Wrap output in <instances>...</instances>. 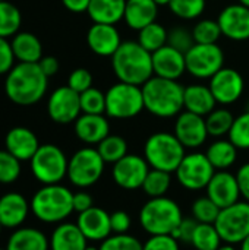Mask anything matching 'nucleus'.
I'll return each mask as SVG.
<instances>
[{
  "mask_svg": "<svg viewBox=\"0 0 249 250\" xmlns=\"http://www.w3.org/2000/svg\"><path fill=\"white\" fill-rule=\"evenodd\" d=\"M76 226L88 242H103L112 236L110 214L103 208L92 207L78 215Z\"/></svg>",
  "mask_w": 249,
  "mask_h": 250,
  "instance_id": "nucleus-20",
  "label": "nucleus"
},
{
  "mask_svg": "<svg viewBox=\"0 0 249 250\" xmlns=\"http://www.w3.org/2000/svg\"><path fill=\"white\" fill-rule=\"evenodd\" d=\"M38 66L41 67V70L44 72V75L47 78L56 75L59 72V60L54 56H43V59L38 62Z\"/></svg>",
  "mask_w": 249,
  "mask_h": 250,
  "instance_id": "nucleus-53",
  "label": "nucleus"
},
{
  "mask_svg": "<svg viewBox=\"0 0 249 250\" xmlns=\"http://www.w3.org/2000/svg\"><path fill=\"white\" fill-rule=\"evenodd\" d=\"M87 42L92 53L101 57H112L122 44L120 34L114 25L94 23L87 34Z\"/></svg>",
  "mask_w": 249,
  "mask_h": 250,
  "instance_id": "nucleus-21",
  "label": "nucleus"
},
{
  "mask_svg": "<svg viewBox=\"0 0 249 250\" xmlns=\"http://www.w3.org/2000/svg\"><path fill=\"white\" fill-rule=\"evenodd\" d=\"M208 86L217 104L229 105L236 103L242 97L245 89V82L238 70L232 67H223L213 78H210Z\"/></svg>",
  "mask_w": 249,
  "mask_h": 250,
  "instance_id": "nucleus-15",
  "label": "nucleus"
},
{
  "mask_svg": "<svg viewBox=\"0 0 249 250\" xmlns=\"http://www.w3.org/2000/svg\"><path fill=\"white\" fill-rule=\"evenodd\" d=\"M1 230H3V226H1V223H0V234H1Z\"/></svg>",
  "mask_w": 249,
  "mask_h": 250,
  "instance_id": "nucleus-60",
  "label": "nucleus"
},
{
  "mask_svg": "<svg viewBox=\"0 0 249 250\" xmlns=\"http://www.w3.org/2000/svg\"><path fill=\"white\" fill-rule=\"evenodd\" d=\"M216 98L210 86L204 85H189L185 88L183 94V108L198 116H208L216 108Z\"/></svg>",
  "mask_w": 249,
  "mask_h": 250,
  "instance_id": "nucleus-27",
  "label": "nucleus"
},
{
  "mask_svg": "<svg viewBox=\"0 0 249 250\" xmlns=\"http://www.w3.org/2000/svg\"><path fill=\"white\" fill-rule=\"evenodd\" d=\"M185 146L175 133L157 132L153 133L144 145V158L148 166L166 173H175L186 155Z\"/></svg>",
  "mask_w": 249,
  "mask_h": 250,
  "instance_id": "nucleus-6",
  "label": "nucleus"
},
{
  "mask_svg": "<svg viewBox=\"0 0 249 250\" xmlns=\"http://www.w3.org/2000/svg\"><path fill=\"white\" fill-rule=\"evenodd\" d=\"M75 135L87 145H98L110 135V125L104 114H81L75 120Z\"/></svg>",
  "mask_w": 249,
  "mask_h": 250,
  "instance_id": "nucleus-24",
  "label": "nucleus"
},
{
  "mask_svg": "<svg viewBox=\"0 0 249 250\" xmlns=\"http://www.w3.org/2000/svg\"><path fill=\"white\" fill-rule=\"evenodd\" d=\"M100 250H142V243L131 234H113L101 242Z\"/></svg>",
  "mask_w": 249,
  "mask_h": 250,
  "instance_id": "nucleus-44",
  "label": "nucleus"
},
{
  "mask_svg": "<svg viewBox=\"0 0 249 250\" xmlns=\"http://www.w3.org/2000/svg\"><path fill=\"white\" fill-rule=\"evenodd\" d=\"M0 250H6V249H0Z\"/></svg>",
  "mask_w": 249,
  "mask_h": 250,
  "instance_id": "nucleus-61",
  "label": "nucleus"
},
{
  "mask_svg": "<svg viewBox=\"0 0 249 250\" xmlns=\"http://www.w3.org/2000/svg\"><path fill=\"white\" fill-rule=\"evenodd\" d=\"M144 108L142 86L119 81L106 92V114L112 119H134Z\"/></svg>",
  "mask_w": 249,
  "mask_h": 250,
  "instance_id": "nucleus-7",
  "label": "nucleus"
},
{
  "mask_svg": "<svg viewBox=\"0 0 249 250\" xmlns=\"http://www.w3.org/2000/svg\"><path fill=\"white\" fill-rule=\"evenodd\" d=\"M47 113L48 117L59 125L75 122L82 113L79 94L68 85L54 89L47 103Z\"/></svg>",
  "mask_w": 249,
  "mask_h": 250,
  "instance_id": "nucleus-14",
  "label": "nucleus"
},
{
  "mask_svg": "<svg viewBox=\"0 0 249 250\" xmlns=\"http://www.w3.org/2000/svg\"><path fill=\"white\" fill-rule=\"evenodd\" d=\"M22 23L21 10L10 1H0V37L9 38L19 32Z\"/></svg>",
  "mask_w": 249,
  "mask_h": 250,
  "instance_id": "nucleus-33",
  "label": "nucleus"
},
{
  "mask_svg": "<svg viewBox=\"0 0 249 250\" xmlns=\"http://www.w3.org/2000/svg\"><path fill=\"white\" fill-rule=\"evenodd\" d=\"M29 163L32 176L41 185H57L68 177L69 160L57 145H40Z\"/></svg>",
  "mask_w": 249,
  "mask_h": 250,
  "instance_id": "nucleus-8",
  "label": "nucleus"
},
{
  "mask_svg": "<svg viewBox=\"0 0 249 250\" xmlns=\"http://www.w3.org/2000/svg\"><path fill=\"white\" fill-rule=\"evenodd\" d=\"M112 69L120 82L142 86L154 76L153 53L138 41H125L112 56Z\"/></svg>",
  "mask_w": 249,
  "mask_h": 250,
  "instance_id": "nucleus-2",
  "label": "nucleus"
},
{
  "mask_svg": "<svg viewBox=\"0 0 249 250\" xmlns=\"http://www.w3.org/2000/svg\"><path fill=\"white\" fill-rule=\"evenodd\" d=\"M92 207H94V201H92V196L90 193H87L84 190L73 193V211L81 214V212H84Z\"/></svg>",
  "mask_w": 249,
  "mask_h": 250,
  "instance_id": "nucleus-51",
  "label": "nucleus"
},
{
  "mask_svg": "<svg viewBox=\"0 0 249 250\" xmlns=\"http://www.w3.org/2000/svg\"><path fill=\"white\" fill-rule=\"evenodd\" d=\"M219 214H220V208L208 196L198 198L192 204V217L198 223L214 224L217 217H219Z\"/></svg>",
  "mask_w": 249,
  "mask_h": 250,
  "instance_id": "nucleus-43",
  "label": "nucleus"
},
{
  "mask_svg": "<svg viewBox=\"0 0 249 250\" xmlns=\"http://www.w3.org/2000/svg\"><path fill=\"white\" fill-rule=\"evenodd\" d=\"M241 250H249V236L241 243Z\"/></svg>",
  "mask_w": 249,
  "mask_h": 250,
  "instance_id": "nucleus-56",
  "label": "nucleus"
},
{
  "mask_svg": "<svg viewBox=\"0 0 249 250\" xmlns=\"http://www.w3.org/2000/svg\"><path fill=\"white\" fill-rule=\"evenodd\" d=\"M167 44L182 53H186L195 44V40H194L192 31L189 32L188 29L178 26V28H173L172 31H169Z\"/></svg>",
  "mask_w": 249,
  "mask_h": 250,
  "instance_id": "nucleus-45",
  "label": "nucleus"
},
{
  "mask_svg": "<svg viewBox=\"0 0 249 250\" xmlns=\"http://www.w3.org/2000/svg\"><path fill=\"white\" fill-rule=\"evenodd\" d=\"M50 239L34 227H19L10 234L6 250H48Z\"/></svg>",
  "mask_w": 249,
  "mask_h": 250,
  "instance_id": "nucleus-28",
  "label": "nucleus"
},
{
  "mask_svg": "<svg viewBox=\"0 0 249 250\" xmlns=\"http://www.w3.org/2000/svg\"><path fill=\"white\" fill-rule=\"evenodd\" d=\"M142 250H181L179 242L172 234L151 236L144 245Z\"/></svg>",
  "mask_w": 249,
  "mask_h": 250,
  "instance_id": "nucleus-47",
  "label": "nucleus"
},
{
  "mask_svg": "<svg viewBox=\"0 0 249 250\" xmlns=\"http://www.w3.org/2000/svg\"><path fill=\"white\" fill-rule=\"evenodd\" d=\"M205 190H207V196L220 209L236 204L241 198V190L236 176L226 170L216 171L213 179L207 185Z\"/></svg>",
  "mask_w": 249,
  "mask_h": 250,
  "instance_id": "nucleus-18",
  "label": "nucleus"
},
{
  "mask_svg": "<svg viewBox=\"0 0 249 250\" xmlns=\"http://www.w3.org/2000/svg\"><path fill=\"white\" fill-rule=\"evenodd\" d=\"M227 136L238 149H249V110L235 117Z\"/></svg>",
  "mask_w": 249,
  "mask_h": 250,
  "instance_id": "nucleus-42",
  "label": "nucleus"
},
{
  "mask_svg": "<svg viewBox=\"0 0 249 250\" xmlns=\"http://www.w3.org/2000/svg\"><path fill=\"white\" fill-rule=\"evenodd\" d=\"M85 250H100V248H95V246H87Z\"/></svg>",
  "mask_w": 249,
  "mask_h": 250,
  "instance_id": "nucleus-58",
  "label": "nucleus"
},
{
  "mask_svg": "<svg viewBox=\"0 0 249 250\" xmlns=\"http://www.w3.org/2000/svg\"><path fill=\"white\" fill-rule=\"evenodd\" d=\"M158 15V6L154 0H126L123 21L135 31H141L144 26L156 22Z\"/></svg>",
  "mask_w": 249,
  "mask_h": 250,
  "instance_id": "nucleus-25",
  "label": "nucleus"
},
{
  "mask_svg": "<svg viewBox=\"0 0 249 250\" xmlns=\"http://www.w3.org/2000/svg\"><path fill=\"white\" fill-rule=\"evenodd\" d=\"M81 98V110L84 114H104L106 113V92L90 88L79 94Z\"/></svg>",
  "mask_w": 249,
  "mask_h": 250,
  "instance_id": "nucleus-40",
  "label": "nucleus"
},
{
  "mask_svg": "<svg viewBox=\"0 0 249 250\" xmlns=\"http://www.w3.org/2000/svg\"><path fill=\"white\" fill-rule=\"evenodd\" d=\"M208 161L213 164V167L219 171L230 168L238 158V148L227 139H219L213 142L207 152H205Z\"/></svg>",
  "mask_w": 249,
  "mask_h": 250,
  "instance_id": "nucleus-31",
  "label": "nucleus"
},
{
  "mask_svg": "<svg viewBox=\"0 0 249 250\" xmlns=\"http://www.w3.org/2000/svg\"><path fill=\"white\" fill-rule=\"evenodd\" d=\"M32 215L45 224H60L73 212V193L63 185H43L31 199Z\"/></svg>",
  "mask_w": 249,
  "mask_h": 250,
  "instance_id": "nucleus-4",
  "label": "nucleus"
},
{
  "mask_svg": "<svg viewBox=\"0 0 249 250\" xmlns=\"http://www.w3.org/2000/svg\"><path fill=\"white\" fill-rule=\"evenodd\" d=\"M217 22L220 25L222 34L233 41L249 40V7L242 3H235L226 6Z\"/></svg>",
  "mask_w": 249,
  "mask_h": 250,
  "instance_id": "nucleus-17",
  "label": "nucleus"
},
{
  "mask_svg": "<svg viewBox=\"0 0 249 250\" xmlns=\"http://www.w3.org/2000/svg\"><path fill=\"white\" fill-rule=\"evenodd\" d=\"M97 151L100 152L104 163L114 164L128 155V144L119 135H109L97 145Z\"/></svg>",
  "mask_w": 249,
  "mask_h": 250,
  "instance_id": "nucleus-34",
  "label": "nucleus"
},
{
  "mask_svg": "<svg viewBox=\"0 0 249 250\" xmlns=\"http://www.w3.org/2000/svg\"><path fill=\"white\" fill-rule=\"evenodd\" d=\"M148 171L150 166L145 158L135 154H128L113 164L112 177L119 188L125 190H136L142 188Z\"/></svg>",
  "mask_w": 249,
  "mask_h": 250,
  "instance_id": "nucleus-13",
  "label": "nucleus"
},
{
  "mask_svg": "<svg viewBox=\"0 0 249 250\" xmlns=\"http://www.w3.org/2000/svg\"><path fill=\"white\" fill-rule=\"evenodd\" d=\"M6 151H9L13 157H16L21 163L31 161L35 152L40 148V142L37 135L23 126H16L6 133L4 138Z\"/></svg>",
  "mask_w": 249,
  "mask_h": 250,
  "instance_id": "nucleus-23",
  "label": "nucleus"
},
{
  "mask_svg": "<svg viewBox=\"0 0 249 250\" xmlns=\"http://www.w3.org/2000/svg\"><path fill=\"white\" fill-rule=\"evenodd\" d=\"M104 166L106 163L97 148H81L69 158L68 179L73 186L79 189L91 188L101 179Z\"/></svg>",
  "mask_w": 249,
  "mask_h": 250,
  "instance_id": "nucleus-9",
  "label": "nucleus"
},
{
  "mask_svg": "<svg viewBox=\"0 0 249 250\" xmlns=\"http://www.w3.org/2000/svg\"><path fill=\"white\" fill-rule=\"evenodd\" d=\"M29 211V202L19 192H7L0 196V223L3 229L22 227Z\"/></svg>",
  "mask_w": 249,
  "mask_h": 250,
  "instance_id": "nucleus-22",
  "label": "nucleus"
},
{
  "mask_svg": "<svg viewBox=\"0 0 249 250\" xmlns=\"http://www.w3.org/2000/svg\"><path fill=\"white\" fill-rule=\"evenodd\" d=\"M153 69L154 76L178 81L186 72L185 53L166 44L153 53Z\"/></svg>",
  "mask_w": 249,
  "mask_h": 250,
  "instance_id": "nucleus-19",
  "label": "nucleus"
},
{
  "mask_svg": "<svg viewBox=\"0 0 249 250\" xmlns=\"http://www.w3.org/2000/svg\"><path fill=\"white\" fill-rule=\"evenodd\" d=\"M48 78L38 63H19L12 67L4 81L7 98L18 105L37 104L45 94Z\"/></svg>",
  "mask_w": 249,
  "mask_h": 250,
  "instance_id": "nucleus-1",
  "label": "nucleus"
},
{
  "mask_svg": "<svg viewBox=\"0 0 249 250\" xmlns=\"http://www.w3.org/2000/svg\"><path fill=\"white\" fill-rule=\"evenodd\" d=\"M175 173L182 188L188 190H201L207 188L216 173V168L205 154L191 152L183 157Z\"/></svg>",
  "mask_w": 249,
  "mask_h": 250,
  "instance_id": "nucleus-12",
  "label": "nucleus"
},
{
  "mask_svg": "<svg viewBox=\"0 0 249 250\" xmlns=\"http://www.w3.org/2000/svg\"><path fill=\"white\" fill-rule=\"evenodd\" d=\"M87 242L76 223H60L51 233L50 250H85Z\"/></svg>",
  "mask_w": 249,
  "mask_h": 250,
  "instance_id": "nucleus-26",
  "label": "nucleus"
},
{
  "mask_svg": "<svg viewBox=\"0 0 249 250\" xmlns=\"http://www.w3.org/2000/svg\"><path fill=\"white\" fill-rule=\"evenodd\" d=\"M214 226L225 243L241 245L249 236V202L238 201L220 209Z\"/></svg>",
  "mask_w": 249,
  "mask_h": 250,
  "instance_id": "nucleus-10",
  "label": "nucleus"
},
{
  "mask_svg": "<svg viewBox=\"0 0 249 250\" xmlns=\"http://www.w3.org/2000/svg\"><path fill=\"white\" fill-rule=\"evenodd\" d=\"M22 173L21 161L9 151L0 149V185L15 183Z\"/></svg>",
  "mask_w": 249,
  "mask_h": 250,
  "instance_id": "nucleus-39",
  "label": "nucleus"
},
{
  "mask_svg": "<svg viewBox=\"0 0 249 250\" xmlns=\"http://www.w3.org/2000/svg\"><path fill=\"white\" fill-rule=\"evenodd\" d=\"M207 0H170L169 7L181 19H197L203 15Z\"/></svg>",
  "mask_w": 249,
  "mask_h": 250,
  "instance_id": "nucleus-41",
  "label": "nucleus"
},
{
  "mask_svg": "<svg viewBox=\"0 0 249 250\" xmlns=\"http://www.w3.org/2000/svg\"><path fill=\"white\" fill-rule=\"evenodd\" d=\"M185 59L186 72L198 79H210L225 67V53L217 44H194Z\"/></svg>",
  "mask_w": 249,
  "mask_h": 250,
  "instance_id": "nucleus-11",
  "label": "nucleus"
},
{
  "mask_svg": "<svg viewBox=\"0 0 249 250\" xmlns=\"http://www.w3.org/2000/svg\"><path fill=\"white\" fill-rule=\"evenodd\" d=\"M131 224H132V220L128 212L114 211L113 214H110V226L114 234H126L131 229Z\"/></svg>",
  "mask_w": 249,
  "mask_h": 250,
  "instance_id": "nucleus-49",
  "label": "nucleus"
},
{
  "mask_svg": "<svg viewBox=\"0 0 249 250\" xmlns=\"http://www.w3.org/2000/svg\"><path fill=\"white\" fill-rule=\"evenodd\" d=\"M10 44L19 63H38L43 59L41 41L31 32H18L12 37Z\"/></svg>",
  "mask_w": 249,
  "mask_h": 250,
  "instance_id": "nucleus-30",
  "label": "nucleus"
},
{
  "mask_svg": "<svg viewBox=\"0 0 249 250\" xmlns=\"http://www.w3.org/2000/svg\"><path fill=\"white\" fill-rule=\"evenodd\" d=\"M154 3H156L157 6H169L170 0H154Z\"/></svg>",
  "mask_w": 249,
  "mask_h": 250,
  "instance_id": "nucleus-57",
  "label": "nucleus"
},
{
  "mask_svg": "<svg viewBox=\"0 0 249 250\" xmlns=\"http://www.w3.org/2000/svg\"><path fill=\"white\" fill-rule=\"evenodd\" d=\"M192 35L195 44H217L222 29L217 21L213 19H201L192 29Z\"/></svg>",
  "mask_w": 249,
  "mask_h": 250,
  "instance_id": "nucleus-38",
  "label": "nucleus"
},
{
  "mask_svg": "<svg viewBox=\"0 0 249 250\" xmlns=\"http://www.w3.org/2000/svg\"><path fill=\"white\" fill-rule=\"evenodd\" d=\"M90 1H91V0H62L63 6H65L69 12H73V13L87 12V10H88V6H90Z\"/></svg>",
  "mask_w": 249,
  "mask_h": 250,
  "instance_id": "nucleus-54",
  "label": "nucleus"
},
{
  "mask_svg": "<svg viewBox=\"0 0 249 250\" xmlns=\"http://www.w3.org/2000/svg\"><path fill=\"white\" fill-rule=\"evenodd\" d=\"M170 185H172L170 173L151 168L145 177L142 189L150 198H160V196H166V193L170 189Z\"/></svg>",
  "mask_w": 249,
  "mask_h": 250,
  "instance_id": "nucleus-37",
  "label": "nucleus"
},
{
  "mask_svg": "<svg viewBox=\"0 0 249 250\" xmlns=\"http://www.w3.org/2000/svg\"><path fill=\"white\" fill-rule=\"evenodd\" d=\"M233 122L235 117L227 108H214L208 116H205L208 135L214 138H222L225 135H229Z\"/></svg>",
  "mask_w": 249,
  "mask_h": 250,
  "instance_id": "nucleus-35",
  "label": "nucleus"
},
{
  "mask_svg": "<svg viewBox=\"0 0 249 250\" xmlns=\"http://www.w3.org/2000/svg\"><path fill=\"white\" fill-rule=\"evenodd\" d=\"M91 85H92V75L85 67H78L69 75L68 86L72 88L78 94H82L84 91L90 89Z\"/></svg>",
  "mask_w": 249,
  "mask_h": 250,
  "instance_id": "nucleus-46",
  "label": "nucleus"
},
{
  "mask_svg": "<svg viewBox=\"0 0 249 250\" xmlns=\"http://www.w3.org/2000/svg\"><path fill=\"white\" fill-rule=\"evenodd\" d=\"M239 3H242V4H245V6L249 7V0H239Z\"/></svg>",
  "mask_w": 249,
  "mask_h": 250,
  "instance_id": "nucleus-59",
  "label": "nucleus"
},
{
  "mask_svg": "<svg viewBox=\"0 0 249 250\" xmlns=\"http://www.w3.org/2000/svg\"><path fill=\"white\" fill-rule=\"evenodd\" d=\"M198 226V221L197 220H186L183 218L182 223L178 226V229L173 231V237L178 240V242H182V243H191L192 242V237H194V233H195V229Z\"/></svg>",
  "mask_w": 249,
  "mask_h": 250,
  "instance_id": "nucleus-50",
  "label": "nucleus"
},
{
  "mask_svg": "<svg viewBox=\"0 0 249 250\" xmlns=\"http://www.w3.org/2000/svg\"><path fill=\"white\" fill-rule=\"evenodd\" d=\"M15 62V54L12 50V44L7 41V38L0 37V75H7Z\"/></svg>",
  "mask_w": 249,
  "mask_h": 250,
  "instance_id": "nucleus-48",
  "label": "nucleus"
},
{
  "mask_svg": "<svg viewBox=\"0 0 249 250\" xmlns=\"http://www.w3.org/2000/svg\"><path fill=\"white\" fill-rule=\"evenodd\" d=\"M173 133L181 141V144L189 149L200 148L210 136L205 119L191 111H183L178 116Z\"/></svg>",
  "mask_w": 249,
  "mask_h": 250,
  "instance_id": "nucleus-16",
  "label": "nucleus"
},
{
  "mask_svg": "<svg viewBox=\"0 0 249 250\" xmlns=\"http://www.w3.org/2000/svg\"><path fill=\"white\" fill-rule=\"evenodd\" d=\"M236 245H230V243H225V245H220V248L217 250H236L235 248Z\"/></svg>",
  "mask_w": 249,
  "mask_h": 250,
  "instance_id": "nucleus-55",
  "label": "nucleus"
},
{
  "mask_svg": "<svg viewBox=\"0 0 249 250\" xmlns=\"http://www.w3.org/2000/svg\"><path fill=\"white\" fill-rule=\"evenodd\" d=\"M222 242L223 240L214 224L198 223L191 245L197 250H217Z\"/></svg>",
  "mask_w": 249,
  "mask_h": 250,
  "instance_id": "nucleus-36",
  "label": "nucleus"
},
{
  "mask_svg": "<svg viewBox=\"0 0 249 250\" xmlns=\"http://www.w3.org/2000/svg\"><path fill=\"white\" fill-rule=\"evenodd\" d=\"M185 88L178 81L153 76L142 85L144 105L148 113L160 119L179 116L183 108Z\"/></svg>",
  "mask_w": 249,
  "mask_h": 250,
  "instance_id": "nucleus-3",
  "label": "nucleus"
},
{
  "mask_svg": "<svg viewBox=\"0 0 249 250\" xmlns=\"http://www.w3.org/2000/svg\"><path fill=\"white\" fill-rule=\"evenodd\" d=\"M236 179H238L241 196H242L247 202H249V163L244 164V166L238 170Z\"/></svg>",
  "mask_w": 249,
  "mask_h": 250,
  "instance_id": "nucleus-52",
  "label": "nucleus"
},
{
  "mask_svg": "<svg viewBox=\"0 0 249 250\" xmlns=\"http://www.w3.org/2000/svg\"><path fill=\"white\" fill-rule=\"evenodd\" d=\"M138 32V42L150 53H154L167 44L169 31H166V28L161 23L153 22Z\"/></svg>",
  "mask_w": 249,
  "mask_h": 250,
  "instance_id": "nucleus-32",
  "label": "nucleus"
},
{
  "mask_svg": "<svg viewBox=\"0 0 249 250\" xmlns=\"http://www.w3.org/2000/svg\"><path fill=\"white\" fill-rule=\"evenodd\" d=\"M0 1H3V0H0Z\"/></svg>",
  "mask_w": 249,
  "mask_h": 250,
  "instance_id": "nucleus-62",
  "label": "nucleus"
},
{
  "mask_svg": "<svg viewBox=\"0 0 249 250\" xmlns=\"http://www.w3.org/2000/svg\"><path fill=\"white\" fill-rule=\"evenodd\" d=\"M126 0H91L88 15L94 23L116 25L123 19Z\"/></svg>",
  "mask_w": 249,
  "mask_h": 250,
  "instance_id": "nucleus-29",
  "label": "nucleus"
},
{
  "mask_svg": "<svg viewBox=\"0 0 249 250\" xmlns=\"http://www.w3.org/2000/svg\"><path fill=\"white\" fill-rule=\"evenodd\" d=\"M182 220L181 207L167 196L150 198L139 211V224L150 236L173 234Z\"/></svg>",
  "mask_w": 249,
  "mask_h": 250,
  "instance_id": "nucleus-5",
  "label": "nucleus"
}]
</instances>
